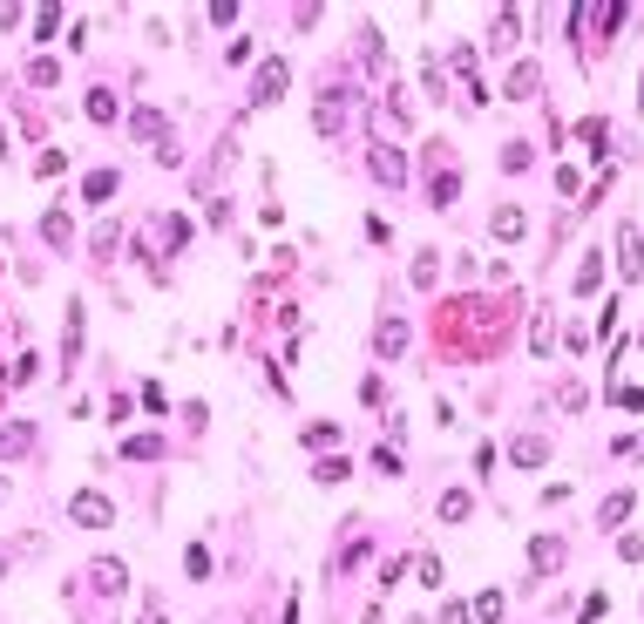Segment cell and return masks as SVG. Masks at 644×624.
<instances>
[{
    "instance_id": "obj_23",
    "label": "cell",
    "mask_w": 644,
    "mask_h": 624,
    "mask_svg": "<svg viewBox=\"0 0 644 624\" xmlns=\"http://www.w3.org/2000/svg\"><path fill=\"white\" fill-rule=\"evenodd\" d=\"M624 516H631V496H604V509H597V530H624Z\"/></svg>"
},
{
    "instance_id": "obj_25",
    "label": "cell",
    "mask_w": 644,
    "mask_h": 624,
    "mask_svg": "<svg viewBox=\"0 0 644 624\" xmlns=\"http://www.w3.org/2000/svg\"><path fill=\"white\" fill-rule=\"evenodd\" d=\"M156 238H163L170 251H184V244H190V224H184V217H156Z\"/></svg>"
},
{
    "instance_id": "obj_34",
    "label": "cell",
    "mask_w": 644,
    "mask_h": 624,
    "mask_svg": "<svg viewBox=\"0 0 644 624\" xmlns=\"http://www.w3.org/2000/svg\"><path fill=\"white\" fill-rule=\"evenodd\" d=\"M617 557H624V564H644V536L624 530V536H617Z\"/></svg>"
},
{
    "instance_id": "obj_7",
    "label": "cell",
    "mask_w": 644,
    "mask_h": 624,
    "mask_svg": "<svg viewBox=\"0 0 644 624\" xmlns=\"http://www.w3.org/2000/svg\"><path fill=\"white\" fill-rule=\"evenodd\" d=\"M373 353H380V360H400V353H407V320L387 312V320L373 326Z\"/></svg>"
},
{
    "instance_id": "obj_9",
    "label": "cell",
    "mask_w": 644,
    "mask_h": 624,
    "mask_svg": "<svg viewBox=\"0 0 644 624\" xmlns=\"http://www.w3.org/2000/svg\"><path fill=\"white\" fill-rule=\"evenodd\" d=\"M367 170H373V177H380V183H394V190H400V183H407V156H400V150H387V143H380V150L367 156Z\"/></svg>"
},
{
    "instance_id": "obj_35",
    "label": "cell",
    "mask_w": 644,
    "mask_h": 624,
    "mask_svg": "<svg viewBox=\"0 0 644 624\" xmlns=\"http://www.w3.org/2000/svg\"><path fill=\"white\" fill-rule=\"evenodd\" d=\"M68 170V150H41V163H34V177H62Z\"/></svg>"
},
{
    "instance_id": "obj_15",
    "label": "cell",
    "mask_w": 644,
    "mask_h": 624,
    "mask_svg": "<svg viewBox=\"0 0 644 624\" xmlns=\"http://www.w3.org/2000/svg\"><path fill=\"white\" fill-rule=\"evenodd\" d=\"M116 109H123V102H116V89H102V82H95L89 102H82V116H89V122H116Z\"/></svg>"
},
{
    "instance_id": "obj_44",
    "label": "cell",
    "mask_w": 644,
    "mask_h": 624,
    "mask_svg": "<svg viewBox=\"0 0 644 624\" xmlns=\"http://www.w3.org/2000/svg\"><path fill=\"white\" fill-rule=\"evenodd\" d=\"M34 366H41V360H34V353H21V360H14V381H7V387H28V381H34Z\"/></svg>"
},
{
    "instance_id": "obj_8",
    "label": "cell",
    "mask_w": 644,
    "mask_h": 624,
    "mask_svg": "<svg viewBox=\"0 0 644 624\" xmlns=\"http://www.w3.org/2000/svg\"><path fill=\"white\" fill-rule=\"evenodd\" d=\"M89 584H95V591H109V597H123V591H129V570L116 564V557H95V564H89Z\"/></svg>"
},
{
    "instance_id": "obj_39",
    "label": "cell",
    "mask_w": 644,
    "mask_h": 624,
    "mask_svg": "<svg viewBox=\"0 0 644 624\" xmlns=\"http://www.w3.org/2000/svg\"><path fill=\"white\" fill-rule=\"evenodd\" d=\"M604 611H611V597H604V591H590V597H583V624H597Z\"/></svg>"
},
{
    "instance_id": "obj_28",
    "label": "cell",
    "mask_w": 644,
    "mask_h": 624,
    "mask_svg": "<svg viewBox=\"0 0 644 624\" xmlns=\"http://www.w3.org/2000/svg\"><path fill=\"white\" fill-rule=\"evenodd\" d=\"M34 442V427L28 421H14V427H0V455H21V448Z\"/></svg>"
},
{
    "instance_id": "obj_3",
    "label": "cell",
    "mask_w": 644,
    "mask_h": 624,
    "mask_svg": "<svg viewBox=\"0 0 644 624\" xmlns=\"http://www.w3.org/2000/svg\"><path fill=\"white\" fill-rule=\"evenodd\" d=\"M617 278H624V286H638V278H644V238H638V224H617Z\"/></svg>"
},
{
    "instance_id": "obj_32",
    "label": "cell",
    "mask_w": 644,
    "mask_h": 624,
    "mask_svg": "<svg viewBox=\"0 0 644 624\" xmlns=\"http://www.w3.org/2000/svg\"><path fill=\"white\" fill-rule=\"evenodd\" d=\"M502 170L522 177V170H529V143H502Z\"/></svg>"
},
{
    "instance_id": "obj_33",
    "label": "cell",
    "mask_w": 644,
    "mask_h": 624,
    "mask_svg": "<svg viewBox=\"0 0 644 624\" xmlns=\"http://www.w3.org/2000/svg\"><path fill=\"white\" fill-rule=\"evenodd\" d=\"M116 244H123V224H102L95 231V259H116Z\"/></svg>"
},
{
    "instance_id": "obj_19",
    "label": "cell",
    "mask_w": 644,
    "mask_h": 624,
    "mask_svg": "<svg viewBox=\"0 0 644 624\" xmlns=\"http://www.w3.org/2000/svg\"><path fill=\"white\" fill-rule=\"evenodd\" d=\"M82 353V299H68V339H62V366H75Z\"/></svg>"
},
{
    "instance_id": "obj_20",
    "label": "cell",
    "mask_w": 644,
    "mask_h": 624,
    "mask_svg": "<svg viewBox=\"0 0 644 624\" xmlns=\"http://www.w3.org/2000/svg\"><path fill=\"white\" fill-rule=\"evenodd\" d=\"M28 82H34V89H55V82H62V61H55V55H34V61H28Z\"/></svg>"
},
{
    "instance_id": "obj_24",
    "label": "cell",
    "mask_w": 644,
    "mask_h": 624,
    "mask_svg": "<svg viewBox=\"0 0 644 624\" xmlns=\"http://www.w3.org/2000/svg\"><path fill=\"white\" fill-rule=\"evenodd\" d=\"M82 198H89V204L116 198V170H89V183H82Z\"/></svg>"
},
{
    "instance_id": "obj_10",
    "label": "cell",
    "mask_w": 644,
    "mask_h": 624,
    "mask_svg": "<svg viewBox=\"0 0 644 624\" xmlns=\"http://www.w3.org/2000/svg\"><path fill=\"white\" fill-rule=\"evenodd\" d=\"M597 286H604V251L590 244V251H583V265H577V278H570V292H577V299H590Z\"/></svg>"
},
{
    "instance_id": "obj_49",
    "label": "cell",
    "mask_w": 644,
    "mask_h": 624,
    "mask_svg": "<svg viewBox=\"0 0 644 624\" xmlns=\"http://www.w3.org/2000/svg\"><path fill=\"white\" fill-rule=\"evenodd\" d=\"M0 156H7V122H0Z\"/></svg>"
},
{
    "instance_id": "obj_21",
    "label": "cell",
    "mask_w": 644,
    "mask_h": 624,
    "mask_svg": "<svg viewBox=\"0 0 644 624\" xmlns=\"http://www.w3.org/2000/svg\"><path fill=\"white\" fill-rule=\"evenodd\" d=\"M577 136L590 143V150H597V163H604V143H611V122H604V116H583V122H577Z\"/></svg>"
},
{
    "instance_id": "obj_11",
    "label": "cell",
    "mask_w": 644,
    "mask_h": 624,
    "mask_svg": "<svg viewBox=\"0 0 644 624\" xmlns=\"http://www.w3.org/2000/svg\"><path fill=\"white\" fill-rule=\"evenodd\" d=\"M529 570H563V536H529Z\"/></svg>"
},
{
    "instance_id": "obj_42",
    "label": "cell",
    "mask_w": 644,
    "mask_h": 624,
    "mask_svg": "<svg viewBox=\"0 0 644 624\" xmlns=\"http://www.w3.org/2000/svg\"><path fill=\"white\" fill-rule=\"evenodd\" d=\"M617 28H624V7H604V14H597V34H604V41H611Z\"/></svg>"
},
{
    "instance_id": "obj_12",
    "label": "cell",
    "mask_w": 644,
    "mask_h": 624,
    "mask_svg": "<svg viewBox=\"0 0 644 624\" xmlns=\"http://www.w3.org/2000/svg\"><path fill=\"white\" fill-rule=\"evenodd\" d=\"M116 455H129V461H156V455H170V435H129V442H116Z\"/></svg>"
},
{
    "instance_id": "obj_18",
    "label": "cell",
    "mask_w": 644,
    "mask_h": 624,
    "mask_svg": "<svg viewBox=\"0 0 644 624\" xmlns=\"http://www.w3.org/2000/svg\"><path fill=\"white\" fill-rule=\"evenodd\" d=\"M556 408H563V414H583V408H590V387H583V381H556Z\"/></svg>"
},
{
    "instance_id": "obj_30",
    "label": "cell",
    "mask_w": 644,
    "mask_h": 624,
    "mask_svg": "<svg viewBox=\"0 0 644 624\" xmlns=\"http://www.w3.org/2000/svg\"><path fill=\"white\" fill-rule=\"evenodd\" d=\"M556 347V320L550 312H536V333H529V353H550Z\"/></svg>"
},
{
    "instance_id": "obj_43",
    "label": "cell",
    "mask_w": 644,
    "mask_h": 624,
    "mask_svg": "<svg viewBox=\"0 0 644 624\" xmlns=\"http://www.w3.org/2000/svg\"><path fill=\"white\" fill-rule=\"evenodd\" d=\"M360 400H367V408H380V400H387V387H380V374H367V381H360Z\"/></svg>"
},
{
    "instance_id": "obj_41",
    "label": "cell",
    "mask_w": 644,
    "mask_h": 624,
    "mask_svg": "<svg viewBox=\"0 0 644 624\" xmlns=\"http://www.w3.org/2000/svg\"><path fill=\"white\" fill-rule=\"evenodd\" d=\"M251 55H258V48H251V41H231V48H224V68H245Z\"/></svg>"
},
{
    "instance_id": "obj_1",
    "label": "cell",
    "mask_w": 644,
    "mask_h": 624,
    "mask_svg": "<svg viewBox=\"0 0 644 624\" xmlns=\"http://www.w3.org/2000/svg\"><path fill=\"white\" fill-rule=\"evenodd\" d=\"M68 523L109 530V523H116V496H109V488H75V496H68Z\"/></svg>"
},
{
    "instance_id": "obj_22",
    "label": "cell",
    "mask_w": 644,
    "mask_h": 624,
    "mask_svg": "<svg viewBox=\"0 0 644 624\" xmlns=\"http://www.w3.org/2000/svg\"><path fill=\"white\" fill-rule=\"evenodd\" d=\"M428 198H434V211H441V204H455V198H461V177H455V170H434Z\"/></svg>"
},
{
    "instance_id": "obj_29",
    "label": "cell",
    "mask_w": 644,
    "mask_h": 624,
    "mask_svg": "<svg viewBox=\"0 0 644 624\" xmlns=\"http://www.w3.org/2000/svg\"><path fill=\"white\" fill-rule=\"evenodd\" d=\"M129 136H156L163 143V116H156V109H136V116H129Z\"/></svg>"
},
{
    "instance_id": "obj_2",
    "label": "cell",
    "mask_w": 644,
    "mask_h": 624,
    "mask_svg": "<svg viewBox=\"0 0 644 624\" xmlns=\"http://www.w3.org/2000/svg\"><path fill=\"white\" fill-rule=\"evenodd\" d=\"M285 89H292V61H285V55H272L258 75H251V109H272Z\"/></svg>"
},
{
    "instance_id": "obj_50",
    "label": "cell",
    "mask_w": 644,
    "mask_h": 624,
    "mask_svg": "<svg viewBox=\"0 0 644 624\" xmlns=\"http://www.w3.org/2000/svg\"><path fill=\"white\" fill-rule=\"evenodd\" d=\"M638 109H644V75H638Z\"/></svg>"
},
{
    "instance_id": "obj_27",
    "label": "cell",
    "mask_w": 644,
    "mask_h": 624,
    "mask_svg": "<svg viewBox=\"0 0 644 624\" xmlns=\"http://www.w3.org/2000/svg\"><path fill=\"white\" fill-rule=\"evenodd\" d=\"M306 448H333L339 442V421H306V435H299Z\"/></svg>"
},
{
    "instance_id": "obj_47",
    "label": "cell",
    "mask_w": 644,
    "mask_h": 624,
    "mask_svg": "<svg viewBox=\"0 0 644 624\" xmlns=\"http://www.w3.org/2000/svg\"><path fill=\"white\" fill-rule=\"evenodd\" d=\"M0 28H21V7H14V0H0Z\"/></svg>"
},
{
    "instance_id": "obj_37",
    "label": "cell",
    "mask_w": 644,
    "mask_h": 624,
    "mask_svg": "<svg viewBox=\"0 0 644 624\" xmlns=\"http://www.w3.org/2000/svg\"><path fill=\"white\" fill-rule=\"evenodd\" d=\"M184 564H190V577H211V549H204V543H190V557H184Z\"/></svg>"
},
{
    "instance_id": "obj_13",
    "label": "cell",
    "mask_w": 644,
    "mask_h": 624,
    "mask_svg": "<svg viewBox=\"0 0 644 624\" xmlns=\"http://www.w3.org/2000/svg\"><path fill=\"white\" fill-rule=\"evenodd\" d=\"M41 238H48V244H68V238H75V217H68V204H48V211H41Z\"/></svg>"
},
{
    "instance_id": "obj_45",
    "label": "cell",
    "mask_w": 644,
    "mask_h": 624,
    "mask_svg": "<svg viewBox=\"0 0 644 624\" xmlns=\"http://www.w3.org/2000/svg\"><path fill=\"white\" fill-rule=\"evenodd\" d=\"M617 408H631V414H644V387H617Z\"/></svg>"
},
{
    "instance_id": "obj_26",
    "label": "cell",
    "mask_w": 644,
    "mask_h": 624,
    "mask_svg": "<svg viewBox=\"0 0 644 624\" xmlns=\"http://www.w3.org/2000/svg\"><path fill=\"white\" fill-rule=\"evenodd\" d=\"M407 278H414V286L428 292L434 278H441V251H421V259H414V272H407Z\"/></svg>"
},
{
    "instance_id": "obj_17",
    "label": "cell",
    "mask_w": 644,
    "mask_h": 624,
    "mask_svg": "<svg viewBox=\"0 0 644 624\" xmlns=\"http://www.w3.org/2000/svg\"><path fill=\"white\" fill-rule=\"evenodd\" d=\"M475 516V496H468V488H448L441 496V523H468Z\"/></svg>"
},
{
    "instance_id": "obj_6",
    "label": "cell",
    "mask_w": 644,
    "mask_h": 624,
    "mask_svg": "<svg viewBox=\"0 0 644 624\" xmlns=\"http://www.w3.org/2000/svg\"><path fill=\"white\" fill-rule=\"evenodd\" d=\"M550 448H556V435H516V442H509V461H516V469H543Z\"/></svg>"
},
{
    "instance_id": "obj_36",
    "label": "cell",
    "mask_w": 644,
    "mask_h": 624,
    "mask_svg": "<svg viewBox=\"0 0 644 624\" xmlns=\"http://www.w3.org/2000/svg\"><path fill=\"white\" fill-rule=\"evenodd\" d=\"M373 469H380V475H400V448L380 442V448H373Z\"/></svg>"
},
{
    "instance_id": "obj_52",
    "label": "cell",
    "mask_w": 644,
    "mask_h": 624,
    "mask_svg": "<svg viewBox=\"0 0 644 624\" xmlns=\"http://www.w3.org/2000/svg\"><path fill=\"white\" fill-rule=\"evenodd\" d=\"M0 577H7V549H0Z\"/></svg>"
},
{
    "instance_id": "obj_40",
    "label": "cell",
    "mask_w": 644,
    "mask_h": 624,
    "mask_svg": "<svg viewBox=\"0 0 644 624\" xmlns=\"http://www.w3.org/2000/svg\"><path fill=\"white\" fill-rule=\"evenodd\" d=\"M489 41H495V48H509V41H516V7H509V14L495 21V34H489Z\"/></svg>"
},
{
    "instance_id": "obj_14",
    "label": "cell",
    "mask_w": 644,
    "mask_h": 624,
    "mask_svg": "<svg viewBox=\"0 0 644 624\" xmlns=\"http://www.w3.org/2000/svg\"><path fill=\"white\" fill-rule=\"evenodd\" d=\"M346 475H353V461H346V455H319V461H312V482H319V488H339Z\"/></svg>"
},
{
    "instance_id": "obj_5",
    "label": "cell",
    "mask_w": 644,
    "mask_h": 624,
    "mask_svg": "<svg viewBox=\"0 0 644 624\" xmlns=\"http://www.w3.org/2000/svg\"><path fill=\"white\" fill-rule=\"evenodd\" d=\"M536 89H543V61H536V55H522L516 68H509L502 95H509V102H529V95H536Z\"/></svg>"
},
{
    "instance_id": "obj_31",
    "label": "cell",
    "mask_w": 644,
    "mask_h": 624,
    "mask_svg": "<svg viewBox=\"0 0 644 624\" xmlns=\"http://www.w3.org/2000/svg\"><path fill=\"white\" fill-rule=\"evenodd\" d=\"M475 618H482V624L502 618V591H495V584H489V591H475Z\"/></svg>"
},
{
    "instance_id": "obj_4",
    "label": "cell",
    "mask_w": 644,
    "mask_h": 624,
    "mask_svg": "<svg viewBox=\"0 0 644 624\" xmlns=\"http://www.w3.org/2000/svg\"><path fill=\"white\" fill-rule=\"evenodd\" d=\"M312 129H319V136H339V129H346V89H333V82L319 89V109H312Z\"/></svg>"
},
{
    "instance_id": "obj_51",
    "label": "cell",
    "mask_w": 644,
    "mask_h": 624,
    "mask_svg": "<svg viewBox=\"0 0 644 624\" xmlns=\"http://www.w3.org/2000/svg\"><path fill=\"white\" fill-rule=\"evenodd\" d=\"M0 503H7V475H0Z\"/></svg>"
},
{
    "instance_id": "obj_16",
    "label": "cell",
    "mask_w": 644,
    "mask_h": 624,
    "mask_svg": "<svg viewBox=\"0 0 644 624\" xmlns=\"http://www.w3.org/2000/svg\"><path fill=\"white\" fill-rule=\"evenodd\" d=\"M489 231L495 238H522V231H529V217L516 211V204H495V217H489Z\"/></svg>"
},
{
    "instance_id": "obj_38",
    "label": "cell",
    "mask_w": 644,
    "mask_h": 624,
    "mask_svg": "<svg viewBox=\"0 0 644 624\" xmlns=\"http://www.w3.org/2000/svg\"><path fill=\"white\" fill-rule=\"evenodd\" d=\"M55 28H62V7H41V14H34V34H41V41H48V34H55Z\"/></svg>"
},
{
    "instance_id": "obj_48",
    "label": "cell",
    "mask_w": 644,
    "mask_h": 624,
    "mask_svg": "<svg viewBox=\"0 0 644 624\" xmlns=\"http://www.w3.org/2000/svg\"><path fill=\"white\" fill-rule=\"evenodd\" d=\"M143 624H170V618H163V611H156V604H150V618H143Z\"/></svg>"
},
{
    "instance_id": "obj_46",
    "label": "cell",
    "mask_w": 644,
    "mask_h": 624,
    "mask_svg": "<svg viewBox=\"0 0 644 624\" xmlns=\"http://www.w3.org/2000/svg\"><path fill=\"white\" fill-rule=\"evenodd\" d=\"M434 624H468V604H441V611H434Z\"/></svg>"
}]
</instances>
